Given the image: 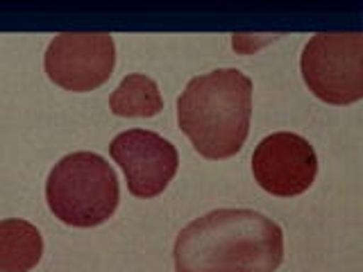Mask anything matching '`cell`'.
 <instances>
[{
	"label": "cell",
	"instance_id": "6da1fadb",
	"mask_svg": "<svg viewBox=\"0 0 363 272\" xmlns=\"http://www.w3.org/2000/svg\"><path fill=\"white\" fill-rule=\"evenodd\" d=\"M173 256L177 272H275L284 234L259 211L218 209L179 232Z\"/></svg>",
	"mask_w": 363,
	"mask_h": 272
},
{
	"label": "cell",
	"instance_id": "7a4b0ae2",
	"mask_svg": "<svg viewBox=\"0 0 363 272\" xmlns=\"http://www.w3.org/2000/svg\"><path fill=\"white\" fill-rule=\"evenodd\" d=\"M252 116V79L236 68L193 77L177 100V123L204 159H227L243 147Z\"/></svg>",
	"mask_w": 363,
	"mask_h": 272
},
{
	"label": "cell",
	"instance_id": "3957f363",
	"mask_svg": "<svg viewBox=\"0 0 363 272\" xmlns=\"http://www.w3.org/2000/svg\"><path fill=\"white\" fill-rule=\"evenodd\" d=\"M45 200L64 225L96 227L118 207V179L100 154L73 152L50 170Z\"/></svg>",
	"mask_w": 363,
	"mask_h": 272
},
{
	"label": "cell",
	"instance_id": "277c9868",
	"mask_svg": "<svg viewBox=\"0 0 363 272\" xmlns=\"http://www.w3.org/2000/svg\"><path fill=\"white\" fill-rule=\"evenodd\" d=\"M302 77L315 98L352 105L363 98V34L320 32L302 50Z\"/></svg>",
	"mask_w": 363,
	"mask_h": 272
},
{
	"label": "cell",
	"instance_id": "5b68a950",
	"mask_svg": "<svg viewBox=\"0 0 363 272\" xmlns=\"http://www.w3.org/2000/svg\"><path fill=\"white\" fill-rule=\"evenodd\" d=\"M45 73L66 91H94L105 84L113 64L116 45L105 32H68L55 37L45 50Z\"/></svg>",
	"mask_w": 363,
	"mask_h": 272
},
{
	"label": "cell",
	"instance_id": "8992f818",
	"mask_svg": "<svg viewBox=\"0 0 363 272\" xmlns=\"http://www.w3.org/2000/svg\"><path fill=\"white\" fill-rule=\"evenodd\" d=\"M109 152L136 198H157L175 177L179 157L175 145L147 130H128L111 141Z\"/></svg>",
	"mask_w": 363,
	"mask_h": 272
},
{
	"label": "cell",
	"instance_id": "52a82bcc",
	"mask_svg": "<svg viewBox=\"0 0 363 272\" xmlns=\"http://www.w3.org/2000/svg\"><path fill=\"white\" fill-rule=\"evenodd\" d=\"M252 173L259 186L277 198L300 196L313 184L318 159L313 145L291 132L266 136L252 154Z\"/></svg>",
	"mask_w": 363,
	"mask_h": 272
},
{
	"label": "cell",
	"instance_id": "ba28073f",
	"mask_svg": "<svg viewBox=\"0 0 363 272\" xmlns=\"http://www.w3.org/2000/svg\"><path fill=\"white\" fill-rule=\"evenodd\" d=\"M43 238L28 220H0V272H30L41 261Z\"/></svg>",
	"mask_w": 363,
	"mask_h": 272
},
{
	"label": "cell",
	"instance_id": "9c48e42d",
	"mask_svg": "<svg viewBox=\"0 0 363 272\" xmlns=\"http://www.w3.org/2000/svg\"><path fill=\"white\" fill-rule=\"evenodd\" d=\"M109 109L123 118H150L164 109V98L152 77L134 73L125 77L111 94Z\"/></svg>",
	"mask_w": 363,
	"mask_h": 272
}]
</instances>
